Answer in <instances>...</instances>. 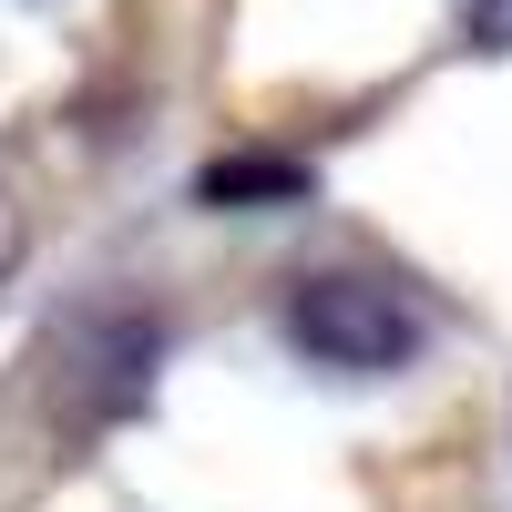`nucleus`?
<instances>
[{"mask_svg":"<svg viewBox=\"0 0 512 512\" xmlns=\"http://www.w3.org/2000/svg\"><path fill=\"white\" fill-rule=\"evenodd\" d=\"M287 338H297L318 369L379 379V369H410V349H420V308H410L390 277L318 267V277H297V297H287Z\"/></svg>","mask_w":512,"mask_h":512,"instance_id":"obj_1","label":"nucleus"},{"mask_svg":"<svg viewBox=\"0 0 512 512\" xmlns=\"http://www.w3.org/2000/svg\"><path fill=\"white\" fill-rule=\"evenodd\" d=\"M297 185H308V175H297V164H216V175H205V195H297Z\"/></svg>","mask_w":512,"mask_h":512,"instance_id":"obj_2","label":"nucleus"},{"mask_svg":"<svg viewBox=\"0 0 512 512\" xmlns=\"http://www.w3.org/2000/svg\"><path fill=\"white\" fill-rule=\"evenodd\" d=\"M461 21H472L482 52H512V0H461Z\"/></svg>","mask_w":512,"mask_h":512,"instance_id":"obj_3","label":"nucleus"},{"mask_svg":"<svg viewBox=\"0 0 512 512\" xmlns=\"http://www.w3.org/2000/svg\"><path fill=\"white\" fill-rule=\"evenodd\" d=\"M21 267V216H11V195H0V277Z\"/></svg>","mask_w":512,"mask_h":512,"instance_id":"obj_4","label":"nucleus"}]
</instances>
